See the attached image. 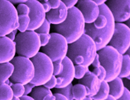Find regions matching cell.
<instances>
[{
	"label": "cell",
	"instance_id": "12",
	"mask_svg": "<svg viewBox=\"0 0 130 100\" xmlns=\"http://www.w3.org/2000/svg\"><path fill=\"white\" fill-rule=\"evenodd\" d=\"M25 3L30 9L28 15L30 17V25L28 31H35L46 20V12L44 11L42 3L38 0H28Z\"/></svg>",
	"mask_w": 130,
	"mask_h": 100
},
{
	"label": "cell",
	"instance_id": "29",
	"mask_svg": "<svg viewBox=\"0 0 130 100\" xmlns=\"http://www.w3.org/2000/svg\"><path fill=\"white\" fill-rule=\"evenodd\" d=\"M108 20L106 16H104L103 14H100L99 15V16L97 17V19L94 21V23H93V26L96 28V29H103L105 28V26L107 25Z\"/></svg>",
	"mask_w": 130,
	"mask_h": 100
},
{
	"label": "cell",
	"instance_id": "2",
	"mask_svg": "<svg viewBox=\"0 0 130 100\" xmlns=\"http://www.w3.org/2000/svg\"><path fill=\"white\" fill-rule=\"evenodd\" d=\"M85 22L80 11L75 6L68 9L67 17L64 23L53 26V31L64 37L68 44L78 40L84 34Z\"/></svg>",
	"mask_w": 130,
	"mask_h": 100
},
{
	"label": "cell",
	"instance_id": "11",
	"mask_svg": "<svg viewBox=\"0 0 130 100\" xmlns=\"http://www.w3.org/2000/svg\"><path fill=\"white\" fill-rule=\"evenodd\" d=\"M115 23H123L130 19V0H107L105 3Z\"/></svg>",
	"mask_w": 130,
	"mask_h": 100
},
{
	"label": "cell",
	"instance_id": "41",
	"mask_svg": "<svg viewBox=\"0 0 130 100\" xmlns=\"http://www.w3.org/2000/svg\"><path fill=\"white\" fill-rule=\"evenodd\" d=\"M42 5H43V8L44 11L46 12V13L50 12V11L52 10V8H51V7H50V4H49L48 2H43V3H42Z\"/></svg>",
	"mask_w": 130,
	"mask_h": 100
},
{
	"label": "cell",
	"instance_id": "13",
	"mask_svg": "<svg viewBox=\"0 0 130 100\" xmlns=\"http://www.w3.org/2000/svg\"><path fill=\"white\" fill-rule=\"evenodd\" d=\"M76 7L82 13L86 24L93 23L100 15V7L92 0H78Z\"/></svg>",
	"mask_w": 130,
	"mask_h": 100
},
{
	"label": "cell",
	"instance_id": "15",
	"mask_svg": "<svg viewBox=\"0 0 130 100\" xmlns=\"http://www.w3.org/2000/svg\"><path fill=\"white\" fill-rule=\"evenodd\" d=\"M101 81L93 72L88 71V73L85 75L82 79L78 80V83L85 85L87 89L88 96H95L101 86Z\"/></svg>",
	"mask_w": 130,
	"mask_h": 100
},
{
	"label": "cell",
	"instance_id": "10",
	"mask_svg": "<svg viewBox=\"0 0 130 100\" xmlns=\"http://www.w3.org/2000/svg\"><path fill=\"white\" fill-rule=\"evenodd\" d=\"M108 46L117 50L121 55H125L130 48V28L124 23H116L115 29Z\"/></svg>",
	"mask_w": 130,
	"mask_h": 100
},
{
	"label": "cell",
	"instance_id": "32",
	"mask_svg": "<svg viewBox=\"0 0 130 100\" xmlns=\"http://www.w3.org/2000/svg\"><path fill=\"white\" fill-rule=\"evenodd\" d=\"M93 73L99 78V79L101 81H105V79L106 78V71H105V70L104 69V67H103L102 66H100L99 67L94 68Z\"/></svg>",
	"mask_w": 130,
	"mask_h": 100
},
{
	"label": "cell",
	"instance_id": "27",
	"mask_svg": "<svg viewBox=\"0 0 130 100\" xmlns=\"http://www.w3.org/2000/svg\"><path fill=\"white\" fill-rule=\"evenodd\" d=\"M72 88H73V84H70L65 88H55V92L56 93H60V94L64 96L68 100H73V93H72Z\"/></svg>",
	"mask_w": 130,
	"mask_h": 100
},
{
	"label": "cell",
	"instance_id": "44",
	"mask_svg": "<svg viewBox=\"0 0 130 100\" xmlns=\"http://www.w3.org/2000/svg\"><path fill=\"white\" fill-rule=\"evenodd\" d=\"M130 77L129 78H126V80H125V81H123V85H124V87L125 88H126L127 90H130L129 88H130Z\"/></svg>",
	"mask_w": 130,
	"mask_h": 100
},
{
	"label": "cell",
	"instance_id": "52",
	"mask_svg": "<svg viewBox=\"0 0 130 100\" xmlns=\"http://www.w3.org/2000/svg\"><path fill=\"white\" fill-rule=\"evenodd\" d=\"M49 0H43V2H47Z\"/></svg>",
	"mask_w": 130,
	"mask_h": 100
},
{
	"label": "cell",
	"instance_id": "30",
	"mask_svg": "<svg viewBox=\"0 0 130 100\" xmlns=\"http://www.w3.org/2000/svg\"><path fill=\"white\" fill-rule=\"evenodd\" d=\"M50 30H51V24L46 19L44 23L42 24V25L38 28L35 32L38 35L40 34H50Z\"/></svg>",
	"mask_w": 130,
	"mask_h": 100
},
{
	"label": "cell",
	"instance_id": "6",
	"mask_svg": "<svg viewBox=\"0 0 130 100\" xmlns=\"http://www.w3.org/2000/svg\"><path fill=\"white\" fill-rule=\"evenodd\" d=\"M17 8L8 0H0V37H5L19 26Z\"/></svg>",
	"mask_w": 130,
	"mask_h": 100
},
{
	"label": "cell",
	"instance_id": "7",
	"mask_svg": "<svg viewBox=\"0 0 130 100\" xmlns=\"http://www.w3.org/2000/svg\"><path fill=\"white\" fill-rule=\"evenodd\" d=\"M31 61L35 67V77L30 83L35 87L44 85L53 75V62L41 52L31 58Z\"/></svg>",
	"mask_w": 130,
	"mask_h": 100
},
{
	"label": "cell",
	"instance_id": "28",
	"mask_svg": "<svg viewBox=\"0 0 130 100\" xmlns=\"http://www.w3.org/2000/svg\"><path fill=\"white\" fill-rule=\"evenodd\" d=\"M88 71L90 70L88 66L83 65H75V78L76 80L82 79Z\"/></svg>",
	"mask_w": 130,
	"mask_h": 100
},
{
	"label": "cell",
	"instance_id": "53",
	"mask_svg": "<svg viewBox=\"0 0 130 100\" xmlns=\"http://www.w3.org/2000/svg\"><path fill=\"white\" fill-rule=\"evenodd\" d=\"M38 2H41V3H43V0H38Z\"/></svg>",
	"mask_w": 130,
	"mask_h": 100
},
{
	"label": "cell",
	"instance_id": "5",
	"mask_svg": "<svg viewBox=\"0 0 130 100\" xmlns=\"http://www.w3.org/2000/svg\"><path fill=\"white\" fill-rule=\"evenodd\" d=\"M14 42L16 43V52L18 56L29 59L38 54L41 48L39 35L33 31L18 33Z\"/></svg>",
	"mask_w": 130,
	"mask_h": 100
},
{
	"label": "cell",
	"instance_id": "21",
	"mask_svg": "<svg viewBox=\"0 0 130 100\" xmlns=\"http://www.w3.org/2000/svg\"><path fill=\"white\" fill-rule=\"evenodd\" d=\"M53 93L51 90L46 88L44 86H38L33 88L31 93V97L34 100H43L48 94Z\"/></svg>",
	"mask_w": 130,
	"mask_h": 100
},
{
	"label": "cell",
	"instance_id": "35",
	"mask_svg": "<svg viewBox=\"0 0 130 100\" xmlns=\"http://www.w3.org/2000/svg\"><path fill=\"white\" fill-rule=\"evenodd\" d=\"M57 85V79H56V76L55 75H52V78L49 80V81H47L44 85L46 88L47 89H50V90H52V89H55V87Z\"/></svg>",
	"mask_w": 130,
	"mask_h": 100
},
{
	"label": "cell",
	"instance_id": "24",
	"mask_svg": "<svg viewBox=\"0 0 130 100\" xmlns=\"http://www.w3.org/2000/svg\"><path fill=\"white\" fill-rule=\"evenodd\" d=\"M13 93L11 87L6 83L0 85V100H12Z\"/></svg>",
	"mask_w": 130,
	"mask_h": 100
},
{
	"label": "cell",
	"instance_id": "9",
	"mask_svg": "<svg viewBox=\"0 0 130 100\" xmlns=\"http://www.w3.org/2000/svg\"><path fill=\"white\" fill-rule=\"evenodd\" d=\"M50 40L49 43L42 47V52L46 55L52 62L58 61H63L67 57L68 50V43L62 35L52 32L50 34Z\"/></svg>",
	"mask_w": 130,
	"mask_h": 100
},
{
	"label": "cell",
	"instance_id": "42",
	"mask_svg": "<svg viewBox=\"0 0 130 100\" xmlns=\"http://www.w3.org/2000/svg\"><path fill=\"white\" fill-rule=\"evenodd\" d=\"M17 31H18L17 29V30H14V31H13L11 33H10L9 35H8L7 37L9 38L10 40H11L12 41H14V40H15V38H16V36H17Z\"/></svg>",
	"mask_w": 130,
	"mask_h": 100
},
{
	"label": "cell",
	"instance_id": "14",
	"mask_svg": "<svg viewBox=\"0 0 130 100\" xmlns=\"http://www.w3.org/2000/svg\"><path fill=\"white\" fill-rule=\"evenodd\" d=\"M16 43L7 36L0 37V63L11 62L16 57Z\"/></svg>",
	"mask_w": 130,
	"mask_h": 100
},
{
	"label": "cell",
	"instance_id": "34",
	"mask_svg": "<svg viewBox=\"0 0 130 100\" xmlns=\"http://www.w3.org/2000/svg\"><path fill=\"white\" fill-rule=\"evenodd\" d=\"M39 38L41 47H43L49 43L51 36H50V34H40L39 35Z\"/></svg>",
	"mask_w": 130,
	"mask_h": 100
},
{
	"label": "cell",
	"instance_id": "18",
	"mask_svg": "<svg viewBox=\"0 0 130 100\" xmlns=\"http://www.w3.org/2000/svg\"><path fill=\"white\" fill-rule=\"evenodd\" d=\"M108 83L109 85L110 95L116 99H120L123 96L125 91V87L123 85V78L117 77L113 81Z\"/></svg>",
	"mask_w": 130,
	"mask_h": 100
},
{
	"label": "cell",
	"instance_id": "3",
	"mask_svg": "<svg viewBox=\"0 0 130 100\" xmlns=\"http://www.w3.org/2000/svg\"><path fill=\"white\" fill-rule=\"evenodd\" d=\"M100 7V13L106 16L108 23L105 28L103 29H96L93 23L86 24L85 28V34L88 35L94 41L97 51L107 46L112 38L115 29V21L112 13L109 11L105 4L101 5Z\"/></svg>",
	"mask_w": 130,
	"mask_h": 100
},
{
	"label": "cell",
	"instance_id": "22",
	"mask_svg": "<svg viewBox=\"0 0 130 100\" xmlns=\"http://www.w3.org/2000/svg\"><path fill=\"white\" fill-rule=\"evenodd\" d=\"M110 96V90H109V85L108 83L106 81H102L101 86L98 91V93L92 96L93 100H105Z\"/></svg>",
	"mask_w": 130,
	"mask_h": 100
},
{
	"label": "cell",
	"instance_id": "23",
	"mask_svg": "<svg viewBox=\"0 0 130 100\" xmlns=\"http://www.w3.org/2000/svg\"><path fill=\"white\" fill-rule=\"evenodd\" d=\"M118 77L121 78H126L130 77V56L128 55H123V63L121 70Z\"/></svg>",
	"mask_w": 130,
	"mask_h": 100
},
{
	"label": "cell",
	"instance_id": "36",
	"mask_svg": "<svg viewBox=\"0 0 130 100\" xmlns=\"http://www.w3.org/2000/svg\"><path fill=\"white\" fill-rule=\"evenodd\" d=\"M62 3H64L65 5L67 6V8L68 9L75 7L77 4L78 0H61Z\"/></svg>",
	"mask_w": 130,
	"mask_h": 100
},
{
	"label": "cell",
	"instance_id": "16",
	"mask_svg": "<svg viewBox=\"0 0 130 100\" xmlns=\"http://www.w3.org/2000/svg\"><path fill=\"white\" fill-rule=\"evenodd\" d=\"M64 69L63 72L59 75L56 77H59L62 80V84L60 86V88H63L72 84L75 79V65L71 61L70 58L66 57L62 61Z\"/></svg>",
	"mask_w": 130,
	"mask_h": 100
},
{
	"label": "cell",
	"instance_id": "46",
	"mask_svg": "<svg viewBox=\"0 0 130 100\" xmlns=\"http://www.w3.org/2000/svg\"><path fill=\"white\" fill-rule=\"evenodd\" d=\"M43 100H55V96H54V94L52 93V94H48V95H46Z\"/></svg>",
	"mask_w": 130,
	"mask_h": 100
},
{
	"label": "cell",
	"instance_id": "50",
	"mask_svg": "<svg viewBox=\"0 0 130 100\" xmlns=\"http://www.w3.org/2000/svg\"><path fill=\"white\" fill-rule=\"evenodd\" d=\"M85 100H93V99H92V98H91V96H87V98H86Z\"/></svg>",
	"mask_w": 130,
	"mask_h": 100
},
{
	"label": "cell",
	"instance_id": "37",
	"mask_svg": "<svg viewBox=\"0 0 130 100\" xmlns=\"http://www.w3.org/2000/svg\"><path fill=\"white\" fill-rule=\"evenodd\" d=\"M47 2L50 4L51 8L53 9V10L58 8L60 7L61 4V0H49Z\"/></svg>",
	"mask_w": 130,
	"mask_h": 100
},
{
	"label": "cell",
	"instance_id": "48",
	"mask_svg": "<svg viewBox=\"0 0 130 100\" xmlns=\"http://www.w3.org/2000/svg\"><path fill=\"white\" fill-rule=\"evenodd\" d=\"M20 100H34L31 96H23V97L20 98Z\"/></svg>",
	"mask_w": 130,
	"mask_h": 100
},
{
	"label": "cell",
	"instance_id": "8",
	"mask_svg": "<svg viewBox=\"0 0 130 100\" xmlns=\"http://www.w3.org/2000/svg\"><path fill=\"white\" fill-rule=\"evenodd\" d=\"M14 66L13 73L10 78L12 83H20L23 85L29 84L35 77V67L31 59L16 56L11 61Z\"/></svg>",
	"mask_w": 130,
	"mask_h": 100
},
{
	"label": "cell",
	"instance_id": "1",
	"mask_svg": "<svg viewBox=\"0 0 130 100\" xmlns=\"http://www.w3.org/2000/svg\"><path fill=\"white\" fill-rule=\"evenodd\" d=\"M97 54L94 41L88 35L84 34L76 42L68 45L67 57L74 65H83L89 67Z\"/></svg>",
	"mask_w": 130,
	"mask_h": 100
},
{
	"label": "cell",
	"instance_id": "51",
	"mask_svg": "<svg viewBox=\"0 0 130 100\" xmlns=\"http://www.w3.org/2000/svg\"><path fill=\"white\" fill-rule=\"evenodd\" d=\"M12 100H20V99H18V98H14V97H13V99Z\"/></svg>",
	"mask_w": 130,
	"mask_h": 100
},
{
	"label": "cell",
	"instance_id": "43",
	"mask_svg": "<svg viewBox=\"0 0 130 100\" xmlns=\"http://www.w3.org/2000/svg\"><path fill=\"white\" fill-rule=\"evenodd\" d=\"M54 96H55V100H68L66 97H65L64 96H63V95H61V94H60V93H55Z\"/></svg>",
	"mask_w": 130,
	"mask_h": 100
},
{
	"label": "cell",
	"instance_id": "31",
	"mask_svg": "<svg viewBox=\"0 0 130 100\" xmlns=\"http://www.w3.org/2000/svg\"><path fill=\"white\" fill-rule=\"evenodd\" d=\"M64 69V65L62 61H58L53 62V75L58 76L62 72Z\"/></svg>",
	"mask_w": 130,
	"mask_h": 100
},
{
	"label": "cell",
	"instance_id": "20",
	"mask_svg": "<svg viewBox=\"0 0 130 100\" xmlns=\"http://www.w3.org/2000/svg\"><path fill=\"white\" fill-rule=\"evenodd\" d=\"M72 93L73 100H85L88 96L86 87L79 83L73 85Z\"/></svg>",
	"mask_w": 130,
	"mask_h": 100
},
{
	"label": "cell",
	"instance_id": "33",
	"mask_svg": "<svg viewBox=\"0 0 130 100\" xmlns=\"http://www.w3.org/2000/svg\"><path fill=\"white\" fill-rule=\"evenodd\" d=\"M16 8H17V11L18 13V15H29L30 9L26 3L18 4Z\"/></svg>",
	"mask_w": 130,
	"mask_h": 100
},
{
	"label": "cell",
	"instance_id": "47",
	"mask_svg": "<svg viewBox=\"0 0 130 100\" xmlns=\"http://www.w3.org/2000/svg\"><path fill=\"white\" fill-rule=\"evenodd\" d=\"M92 1H93L95 3H96L99 6L101 5H103L107 2V0H92Z\"/></svg>",
	"mask_w": 130,
	"mask_h": 100
},
{
	"label": "cell",
	"instance_id": "38",
	"mask_svg": "<svg viewBox=\"0 0 130 100\" xmlns=\"http://www.w3.org/2000/svg\"><path fill=\"white\" fill-rule=\"evenodd\" d=\"M35 88V85H31V83L29 84H27V85H24V88H25V93H24V96H28L29 94H31L33 88Z\"/></svg>",
	"mask_w": 130,
	"mask_h": 100
},
{
	"label": "cell",
	"instance_id": "17",
	"mask_svg": "<svg viewBox=\"0 0 130 100\" xmlns=\"http://www.w3.org/2000/svg\"><path fill=\"white\" fill-rule=\"evenodd\" d=\"M68 8L64 3L61 2L60 7L57 9H52L50 12L46 13V19L51 25H59L64 23L67 17Z\"/></svg>",
	"mask_w": 130,
	"mask_h": 100
},
{
	"label": "cell",
	"instance_id": "40",
	"mask_svg": "<svg viewBox=\"0 0 130 100\" xmlns=\"http://www.w3.org/2000/svg\"><path fill=\"white\" fill-rule=\"evenodd\" d=\"M118 100H130V90L125 88V91L123 96Z\"/></svg>",
	"mask_w": 130,
	"mask_h": 100
},
{
	"label": "cell",
	"instance_id": "45",
	"mask_svg": "<svg viewBox=\"0 0 130 100\" xmlns=\"http://www.w3.org/2000/svg\"><path fill=\"white\" fill-rule=\"evenodd\" d=\"M9 2H11L13 5H18L20 3H25L28 0H8Z\"/></svg>",
	"mask_w": 130,
	"mask_h": 100
},
{
	"label": "cell",
	"instance_id": "26",
	"mask_svg": "<svg viewBox=\"0 0 130 100\" xmlns=\"http://www.w3.org/2000/svg\"><path fill=\"white\" fill-rule=\"evenodd\" d=\"M11 87L12 90H13L14 98L20 99L21 97H23L24 96L25 88H24L23 85L20 84V83H12Z\"/></svg>",
	"mask_w": 130,
	"mask_h": 100
},
{
	"label": "cell",
	"instance_id": "25",
	"mask_svg": "<svg viewBox=\"0 0 130 100\" xmlns=\"http://www.w3.org/2000/svg\"><path fill=\"white\" fill-rule=\"evenodd\" d=\"M19 26L17 30L20 32H25L28 31L30 25V17L28 15H19Z\"/></svg>",
	"mask_w": 130,
	"mask_h": 100
},
{
	"label": "cell",
	"instance_id": "39",
	"mask_svg": "<svg viewBox=\"0 0 130 100\" xmlns=\"http://www.w3.org/2000/svg\"><path fill=\"white\" fill-rule=\"evenodd\" d=\"M91 65L94 67V68H96V67H99L101 66L100 64V58H99V55L96 54V55L95 56V58L93 59V62L91 63Z\"/></svg>",
	"mask_w": 130,
	"mask_h": 100
},
{
	"label": "cell",
	"instance_id": "49",
	"mask_svg": "<svg viewBox=\"0 0 130 100\" xmlns=\"http://www.w3.org/2000/svg\"><path fill=\"white\" fill-rule=\"evenodd\" d=\"M105 100H117V99H115V98H114L113 96H111L110 95V96H108V98H107V99H106Z\"/></svg>",
	"mask_w": 130,
	"mask_h": 100
},
{
	"label": "cell",
	"instance_id": "19",
	"mask_svg": "<svg viewBox=\"0 0 130 100\" xmlns=\"http://www.w3.org/2000/svg\"><path fill=\"white\" fill-rule=\"evenodd\" d=\"M14 66L12 63H0V85L6 83L9 81L13 74Z\"/></svg>",
	"mask_w": 130,
	"mask_h": 100
},
{
	"label": "cell",
	"instance_id": "4",
	"mask_svg": "<svg viewBox=\"0 0 130 100\" xmlns=\"http://www.w3.org/2000/svg\"><path fill=\"white\" fill-rule=\"evenodd\" d=\"M100 64L106 71L105 81L110 82L119 76L122 63L123 55L111 46H107L103 49L97 51Z\"/></svg>",
	"mask_w": 130,
	"mask_h": 100
}]
</instances>
